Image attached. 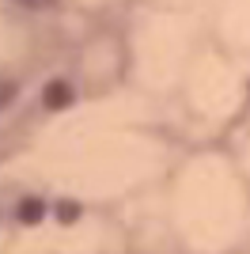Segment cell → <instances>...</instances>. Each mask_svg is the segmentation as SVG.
<instances>
[{
    "mask_svg": "<svg viewBox=\"0 0 250 254\" xmlns=\"http://www.w3.org/2000/svg\"><path fill=\"white\" fill-rule=\"evenodd\" d=\"M19 4H27V8H46V4H53V0H19Z\"/></svg>",
    "mask_w": 250,
    "mask_h": 254,
    "instance_id": "1",
    "label": "cell"
}]
</instances>
